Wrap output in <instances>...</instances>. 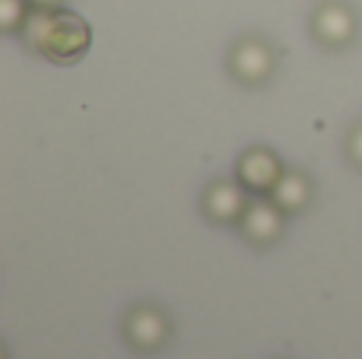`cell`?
Masks as SVG:
<instances>
[{
	"instance_id": "9c48e42d",
	"label": "cell",
	"mask_w": 362,
	"mask_h": 359,
	"mask_svg": "<svg viewBox=\"0 0 362 359\" xmlns=\"http://www.w3.org/2000/svg\"><path fill=\"white\" fill-rule=\"evenodd\" d=\"M32 0H0V29L4 32H19L32 10Z\"/></svg>"
},
{
	"instance_id": "52a82bcc",
	"label": "cell",
	"mask_w": 362,
	"mask_h": 359,
	"mask_svg": "<svg viewBox=\"0 0 362 359\" xmlns=\"http://www.w3.org/2000/svg\"><path fill=\"white\" fill-rule=\"evenodd\" d=\"M283 163L274 150L267 146H248L235 163V178L248 188V194H261L267 197L274 191V184L283 178Z\"/></svg>"
},
{
	"instance_id": "277c9868",
	"label": "cell",
	"mask_w": 362,
	"mask_h": 359,
	"mask_svg": "<svg viewBox=\"0 0 362 359\" xmlns=\"http://www.w3.org/2000/svg\"><path fill=\"white\" fill-rule=\"evenodd\" d=\"M169 315L153 302L134 305L124 315V341L131 343L137 353H156L165 341H169Z\"/></svg>"
},
{
	"instance_id": "8992f818",
	"label": "cell",
	"mask_w": 362,
	"mask_h": 359,
	"mask_svg": "<svg viewBox=\"0 0 362 359\" xmlns=\"http://www.w3.org/2000/svg\"><path fill=\"white\" fill-rule=\"evenodd\" d=\"M283 229H286V213H283L270 197H261V194H257L255 201H248L242 220H238L242 239L251 242V245H257V248L274 245V242L283 235Z\"/></svg>"
},
{
	"instance_id": "6da1fadb",
	"label": "cell",
	"mask_w": 362,
	"mask_h": 359,
	"mask_svg": "<svg viewBox=\"0 0 362 359\" xmlns=\"http://www.w3.org/2000/svg\"><path fill=\"white\" fill-rule=\"evenodd\" d=\"M19 35H23V42L32 51H38V54L51 57L57 64H70L76 57H83L89 51V42H93V32H89L86 19L64 10V6L61 10L32 6Z\"/></svg>"
},
{
	"instance_id": "7a4b0ae2",
	"label": "cell",
	"mask_w": 362,
	"mask_h": 359,
	"mask_svg": "<svg viewBox=\"0 0 362 359\" xmlns=\"http://www.w3.org/2000/svg\"><path fill=\"white\" fill-rule=\"evenodd\" d=\"M226 67L242 86H264L276 70V51L264 35H242L226 54Z\"/></svg>"
},
{
	"instance_id": "5b68a950",
	"label": "cell",
	"mask_w": 362,
	"mask_h": 359,
	"mask_svg": "<svg viewBox=\"0 0 362 359\" xmlns=\"http://www.w3.org/2000/svg\"><path fill=\"white\" fill-rule=\"evenodd\" d=\"M245 207H248V188L238 178H216L200 194V210L216 226H229V223L238 226Z\"/></svg>"
},
{
	"instance_id": "30bf717a",
	"label": "cell",
	"mask_w": 362,
	"mask_h": 359,
	"mask_svg": "<svg viewBox=\"0 0 362 359\" xmlns=\"http://www.w3.org/2000/svg\"><path fill=\"white\" fill-rule=\"evenodd\" d=\"M344 150H346V159H350L356 169H362V121H356V124L350 127Z\"/></svg>"
},
{
	"instance_id": "8fae6325",
	"label": "cell",
	"mask_w": 362,
	"mask_h": 359,
	"mask_svg": "<svg viewBox=\"0 0 362 359\" xmlns=\"http://www.w3.org/2000/svg\"><path fill=\"white\" fill-rule=\"evenodd\" d=\"M32 6H45V10H61L64 0H32Z\"/></svg>"
},
{
	"instance_id": "ba28073f",
	"label": "cell",
	"mask_w": 362,
	"mask_h": 359,
	"mask_svg": "<svg viewBox=\"0 0 362 359\" xmlns=\"http://www.w3.org/2000/svg\"><path fill=\"white\" fill-rule=\"evenodd\" d=\"M267 197L283 210V213H302V210L312 204V197H315V184H312V178H308L305 172L286 169L283 172V178L274 184V191H270Z\"/></svg>"
},
{
	"instance_id": "3957f363",
	"label": "cell",
	"mask_w": 362,
	"mask_h": 359,
	"mask_svg": "<svg viewBox=\"0 0 362 359\" xmlns=\"http://www.w3.org/2000/svg\"><path fill=\"white\" fill-rule=\"evenodd\" d=\"M308 29L321 48L340 51L359 35V13L346 0H321L312 10Z\"/></svg>"
}]
</instances>
